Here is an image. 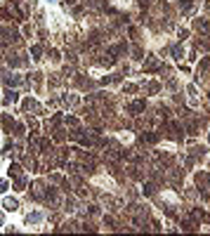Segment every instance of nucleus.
<instances>
[{"mask_svg": "<svg viewBox=\"0 0 210 236\" xmlns=\"http://www.w3.org/2000/svg\"><path fill=\"white\" fill-rule=\"evenodd\" d=\"M19 43V33L14 31V28H0V45H14Z\"/></svg>", "mask_w": 210, "mask_h": 236, "instance_id": "obj_1", "label": "nucleus"}, {"mask_svg": "<svg viewBox=\"0 0 210 236\" xmlns=\"http://www.w3.org/2000/svg\"><path fill=\"white\" fill-rule=\"evenodd\" d=\"M144 106H146V104H144V99H137V102H132V104H130V113H132V116H137V113H142V111H144Z\"/></svg>", "mask_w": 210, "mask_h": 236, "instance_id": "obj_2", "label": "nucleus"}, {"mask_svg": "<svg viewBox=\"0 0 210 236\" xmlns=\"http://www.w3.org/2000/svg\"><path fill=\"white\" fill-rule=\"evenodd\" d=\"M194 26L198 28L201 33H210V22H205V19H196V22H194Z\"/></svg>", "mask_w": 210, "mask_h": 236, "instance_id": "obj_3", "label": "nucleus"}, {"mask_svg": "<svg viewBox=\"0 0 210 236\" xmlns=\"http://www.w3.org/2000/svg\"><path fill=\"white\" fill-rule=\"evenodd\" d=\"M196 182H198V184H205V187H210V175H208V172H198V175H196Z\"/></svg>", "mask_w": 210, "mask_h": 236, "instance_id": "obj_4", "label": "nucleus"}, {"mask_svg": "<svg viewBox=\"0 0 210 236\" xmlns=\"http://www.w3.org/2000/svg\"><path fill=\"white\" fill-rule=\"evenodd\" d=\"M205 151H208L205 146H194V149H191V156H194V158H203Z\"/></svg>", "mask_w": 210, "mask_h": 236, "instance_id": "obj_5", "label": "nucleus"}, {"mask_svg": "<svg viewBox=\"0 0 210 236\" xmlns=\"http://www.w3.org/2000/svg\"><path fill=\"white\" fill-rule=\"evenodd\" d=\"M5 83H7V85H12V87H14V85H19V78H17L14 73H5Z\"/></svg>", "mask_w": 210, "mask_h": 236, "instance_id": "obj_6", "label": "nucleus"}, {"mask_svg": "<svg viewBox=\"0 0 210 236\" xmlns=\"http://www.w3.org/2000/svg\"><path fill=\"white\" fill-rule=\"evenodd\" d=\"M139 140H142V142H151V144H154V142L158 140V135H151V132H146V135H139Z\"/></svg>", "mask_w": 210, "mask_h": 236, "instance_id": "obj_7", "label": "nucleus"}, {"mask_svg": "<svg viewBox=\"0 0 210 236\" xmlns=\"http://www.w3.org/2000/svg\"><path fill=\"white\" fill-rule=\"evenodd\" d=\"M38 144H40V149H43L45 154H47V151H52V144H50V140H40Z\"/></svg>", "mask_w": 210, "mask_h": 236, "instance_id": "obj_8", "label": "nucleus"}, {"mask_svg": "<svg viewBox=\"0 0 210 236\" xmlns=\"http://www.w3.org/2000/svg\"><path fill=\"white\" fill-rule=\"evenodd\" d=\"M5 208H7V210H17V208H19V203H17V201H12V199H7V201H5Z\"/></svg>", "mask_w": 210, "mask_h": 236, "instance_id": "obj_9", "label": "nucleus"}, {"mask_svg": "<svg viewBox=\"0 0 210 236\" xmlns=\"http://www.w3.org/2000/svg\"><path fill=\"white\" fill-rule=\"evenodd\" d=\"M33 59H40V54H43V47H40V45H33Z\"/></svg>", "mask_w": 210, "mask_h": 236, "instance_id": "obj_10", "label": "nucleus"}, {"mask_svg": "<svg viewBox=\"0 0 210 236\" xmlns=\"http://www.w3.org/2000/svg\"><path fill=\"white\" fill-rule=\"evenodd\" d=\"M17 99H19V95H17L14 90H10V92H7V97H5V102H17Z\"/></svg>", "mask_w": 210, "mask_h": 236, "instance_id": "obj_11", "label": "nucleus"}, {"mask_svg": "<svg viewBox=\"0 0 210 236\" xmlns=\"http://www.w3.org/2000/svg\"><path fill=\"white\" fill-rule=\"evenodd\" d=\"M173 57H175V59L182 57V45H173Z\"/></svg>", "mask_w": 210, "mask_h": 236, "instance_id": "obj_12", "label": "nucleus"}, {"mask_svg": "<svg viewBox=\"0 0 210 236\" xmlns=\"http://www.w3.org/2000/svg\"><path fill=\"white\" fill-rule=\"evenodd\" d=\"M10 175H14V177H22V168H19V165H10Z\"/></svg>", "mask_w": 210, "mask_h": 236, "instance_id": "obj_13", "label": "nucleus"}, {"mask_svg": "<svg viewBox=\"0 0 210 236\" xmlns=\"http://www.w3.org/2000/svg\"><path fill=\"white\" fill-rule=\"evenodd\" d=\"M208 66H210V57H205L203 61H201V66H198V73H201V71H205Z\"/></svg>", "mask_w": 210, "mask_h": 236, "instance_id": "obj_14", "label": "nucleus"}, {"mask_svg": "<svg viewBox=\"0 0 210 236\" xmlns=\"http://www.w3.org/2000/svg\"><path fill=\"white\" fill-rule=\"evenodd\" d=\"M66 123H69V125H73V128H76V125H78V118H73V116H69V118H66Z\"/></svg>", "mask_w": 210, "mask_h": 236, "instance_id": "obj_15", "label": "nucleus"}, {"mask_svg": "<svg viewBox=\"0 0 210 236\" xmlns=\"http://www.w3.org/2000/svg\"><path fill=\"white\" fill-rule=\"evenodd\" d=\"M54 140L61 142V140H64V132H61V130H57V132H54Z\"/></svg>", "mask_w": 210, "mask_h": 236, "instance_id": "obj_16", "label": "nucleus"}, {"mask_svg": "<svg viewBox=\"0 0 210 236\" xmlns=\"http://www.w3.org/2000/svg\"><path fill=\"white\" fill-rule=\"evenodd\" d=\"M0 191H7V182H5V179L0 182Z\"/></svg>", "mask_w": 210, "mask_h": 236, "instance_id": "obj_17", "label": "nucleus"}]
</instances>
